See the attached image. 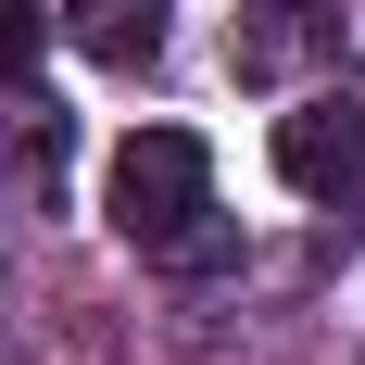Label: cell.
<instances>
[{"label": "cell", "instance_id": "cell-1", "mask_svg": "<svg viewBox=\"0 0 365 365\" xmlns=\"http://www.w3.org/2000/svg\"><path fill=\"white\" fill-rule=\"evenodd\" d=\"M101 202H113V227L126 240H164V227H189L202 202H215V151L189 139V126H139V139L113 151V177H101Z\"/></svg>", "mask_w": 365, "mask_h": 365}, {"label": "cell", "instance_id": "cell-2", "mask_svg": "<svg viewBox=\"0 0 365 365\" xmlns=\"http://www.w3.org/2000/svg\"><path fill=\"white\" fill-rule=\"evenodd\" d=\"M277 177H290L302 202H353L365 189V113L340 101V88H315V101L277 113Z\"/></svg>", "mask_w": 365, "mask_h": 365}, {"label": "cell", "instance_id": "cell-3", "mask_svg": "<svg viewBox=\"0 0 365 365\" xmlns=\"http://www.w3.org/2000/svg\"><path fill=\"white\" fill-rule=\"evenodd\" d=\"M353 38H340V0H252L240 38H227V63L252 76V88H290L302 63H340Z\"/></svg>", "mask_w": 365, "mask_h": 365}, {"label": "cell", "instance_id": "cell-4", "mask_svg": "<svg viewBox=\"0 0 365 365\" xmlns=\"http://www.w3.org/2000/svg\"><path fill=\"white\" fill-rule=\"evenodd\" d=\"M76 51H88V63H151V51H164V0H76Z\"/></svg>", "mask_w": 365, "mask_h": 365}, {"label": "cell", "instance_id": "cell-5", "mask_svg": "<svg viewBox=\"0 0 365 365\" xmlns=\"http://www.w3.org/2000/svg\"><path fill=\"white\" fill-rule=\"evenodd\" d=\"M227 252H240V227H227L215 202H202V215H189V227H164V240H151V264H164V277H215Z\"/></svg>", "mask_w": 365, "mask_h": 365}, {"label": "cell", "instance_id": "cell-6", "mask_svg": "<svg viewBox=\"0 0 365 365\" xmlns=\"http://www.w3.org/2000/svg\"><path fill=\"white\" fill-rule=\"evenodd\" d=\"M38 38H51V13H38V0H0V88L38 76Z\"/></svg>", "mask_w": 365, "mask_h": 365}, {"label": "cell", "instance_id": "cell-7", "mask_svg": "<svg viewBox=\"0 0 365 365\" xmlns=\"http://www.w3.org/2000/svg\"><path fill=\"white\" fill-rule=\"evenodd\" d=\"M353 51H365V26H353Z\"/></svg>", "mask_w": 365, "mask_h": 365}]
</instances>
